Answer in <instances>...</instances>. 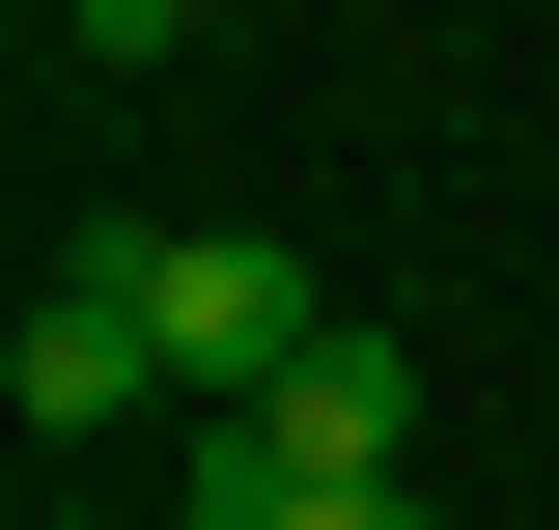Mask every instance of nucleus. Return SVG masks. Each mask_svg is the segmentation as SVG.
Here are the masks:
<instances>
[{"mask_svg":"<svg viewBox=\"0 0 559 530\" xmlns=\"http://www.w3.org/2000/svg\"><path fill=\"white\" fill-rule=\"evenodd\" d=\"M112 252H140V335H168V392H197V419H252L280 363L336 335V308H308V252H280V224H112Z\"/></svg>","mask_w":559,"mask_h":530,"instance_id":"nucleus-2","label":"nucleus"},{"mask_svg":"<svg viewBox=\"0 0 559 530\" xmlns=\"http://www.w3.org/2000/svg\"><path fill=\"white\" fill-rule=\"evenodd\" d=\"M252 503H419V335H308L252 419H197V530H252Z\"/></svg>","mask_w":559,"mask_h":530,"instance_id":"nucleus-1","label":"nucleus"},{"mask_svg":"<svg viewBox=\"0 0 559 530\" xmlns=\"http://www.w3.org/2000/svg\"><path fill=\"white\" fill-rule=\"evenodd\" d=\"M252 530H419V503H252Z\"/></svg>","mask_w":559,"mask_h":530,"instance_id":"nucleus-4","label":"nucleus"},{"mask_svg":"<svg viewBox=\"0 0 559 530\" xmlns=\"http://www.w3.org/2000/svg\"><path fill=\"white\" fill-rule=\"evenodd\" d=\"M140 392H168V335H140V252L84 224V252H57V308L0 335V419H28V447H112Z\"/></svg>","mask_w":559,"mask_h":530,"instance_id":"nucleus-3","label":"nucleus"}]
</instances>
